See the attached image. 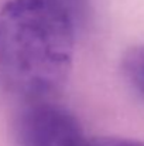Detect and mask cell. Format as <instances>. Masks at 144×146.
Here are the masks:
<instances>
[{
  "instance_id": "cell-4",
  "label": "cell",
  "mask_w": 144,
  "mask_h": 146,
  "mask_svg": "<svg viewBox=\"0 0 144 146\" xmlns=\"http://www.w3.org/2000/svg\"><path fill=\"white\" fill-rule=\"evenodd\" d=\"M84 146H144V141L124 139V138H112V136H102V138L86 139Z\"/></svg>"
},
{
  "instance_id": "cell-3",
  "label": "cell",
  "mask_w": 144,
  "mask_h": 146,
  "mask_svg": "<svg viewBox=\"0 0 144 146\" xmlns=\"http://www.w3.org/2000/svg\"><path fill=\"white\" fill-rule=\"evenodd\" d=\"M123 72L129 84L144 98V46L133 47L126 52Z\"/></svg>"
},
{
  "instance_id": "cell-2",
  "label": "cell",
  "mask_w": 144,
  "mask_h": 146,
  "mask_svg": "<svg viewBox=\"0 0 144 146\" xmlns=\"http://www.w3.org/2000/svg\"><path fill=\"white\" fill-rule=\"evenodd\" d=\"M18 146H84L78 119L66 108L48 99L27 101L14 119Z\"/></svg>"
},
{
  "instance_id": "cell-1",
  "label": "cell",
  "mask_w": 144,
  "mask_h": 146,
  "mask_svg": "<svg viewBox=\"0 0 144 146\" xmlns=\"http://www.w3.org/2000/svg\"><path fill=\"white\" fill-rule=\"evenodd\" d=\"M74 51V14L61 0H9L0 10V82L14 95H54L69 77Z\"/></svg>"
}]
</instances>
